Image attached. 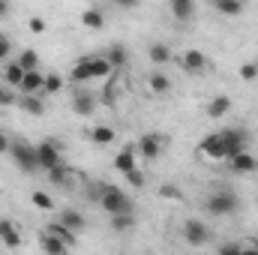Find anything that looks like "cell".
I'll return each instance as SVG.
<instances>
[{"instance_id": "obj_1", "label": "cell", "mask_w": 258, "mask_h": 255, "mask_svg": "<svg viewBox=\"0 0 258 255\" xmlns=\"http://www.w3.org/2000/svg\"><path fill=\"white\" fill-rule=\"evenodd\" d=\"M99 192H102V195H99V204H102V210H105L108 216H132V213H135V204H132V198H129V195L120 189V186H114V183H105Z\"/></svg>"}, {"instance_id": "obj_2", "label": "cell", "mask_w": 258, "mask_h": 255, "mask_svg": "<svg viewBox=\"0 0 258 255\" xmlns=\"http://www.w3.org/2000/svg\"><path fill=\"white\" fill-rule=\"evenodd\" d=\"M9 156L18 165V171L24 174H36L39 171V159H36V144L24 141V138H12L9 141Z\"/></svg>"}, {"instance_id": "obj_3", "label": "cell", "mask_w": 258, "mask_h": 255, "mask_svg": "<svg viewBox=\"0 0 258 255\" xmlns=\"http://www.w3.org/2000/svg\"><path fill=\"white\" fill-rule=\"evenodd\" d=\"M204 210L210 216H234L240 210V198H237V192H231V189H216L207 195Z\"/></svg>"}, {"instance_id": "obj_4", "label": "cell", "mask_w": 258, "mask_h": 255, "mask_svg": "<svg viewBox=\"0 0 258 255\" xmlns=\"http://www.w3.org/2000/svg\"><path fill=\"white\" fill-rule=\"evenodd\" d=\"M108 72H114L105 57H81L78 63L72 66L69 78L72 81H90V78H105Z\"/></svg>"}, {"instance_id": "obj_5", "label": "cell", "mask_w": 258, "mask_h": 255, "mask_svg": "<svg viewBox=\"0 0 258 255\" xmlns=\"http://www.w3.org/2000/svg\"><path fill=\"white\" fill-rule=\"evenodd\" d=\"M219 141H222V150H225V162H228V159H234L237 153L249 150V147H246V144H249V132H246L243 126L219 129Z\"/></svg>"}, {"instance_id": "obj_6", "label": "cell", "mask_w": 258, "mask_h": 255, "mask_svg": "<svg viewBox=\"0 0 258 255\" xmlns=\"http://www.w3.org/2000/svg\"><path fill=\"white\" fill-rule=\"evenodd\" d=\"M36 159H39V171H51L63 162L60 156V141L57 138H42L36 144Z\"/></svg>"}, {"instance_id": "obj_7", "label": "cell", "mask_w": 258, "mask_h": 255, "mask_svg": "<svg viewBox=\"0 0 258 255\" xmlns=\"http://www.w3.org/2000/svg\"><path fill=\"white\" fill-rule=\"evenodd\" d=\"M162 135L159 132H144V135H138V141H135V153H141V159L144 162H156L159 159V153H162Z\"/></svg>"}, {"instance_id": "obj_8", "label": "cell", "mask_w": 258, "mask_h": 255, "mask_svg": "<svg viewBox=\"0 0 258 255\" xmlns=\"http://www.w3.org/2000/svg\"><path fill=\"white\" fill-rule=\"evenodd\" d=\"M183 240L189 243V246H204L207 240H210V228H207V222H201V219H186L183 222Z\"/></svg>"}, {"instance_id": "obj_9", "label": "cell", "mask_w": 258, "mask_h": 255, "mask_svg": "<svg viewBox=\"0 0 258 255\" xmlns=\"http://www.w3.org/2000/svg\"><path fill=\"white\" fill-rule=\"evenodd\" d=\"M207 66H210V60H207V54H204L201 48H186V51L180 54V69L189 72V75H204Z\"/></svg>"}, {"instance_id": "obj_10", "label": "cell", "mask_w": 258, "mask_h": 255, "mask_svg": "<svg viewBox=\"0 0 258 255\" xmlns=\"http://www.w3.org/2000/svg\"><path fill=\"white\" fill-rule=\"evenodd\" d=\"M0 243L6 246V249H18L21 243H24V237H21V228L9 219V216H0Z\"/></svg>"}, {"instance_id": "obj_11", "label": "cell", "mask_w": 258, "mask_h": 255, "mask_svg": "<svg viewBox=\"0 0 258 255\" xmlns=\"http://www.w3.org/2000/svg\"><path fill=\"white\" fill-rule=\"evenodd\" d=\"M198 153H204V156H207V159H213V162H225V150H222L219 132L204 135V138H201V144H198Z\"/></svg>"}, {"instance_id": "obj_12", "label": "cell", "mask_w": 258, "mask_h": 255, "mask_svg": "<svg viewBox=\"0 0 258 255\" xmlns=\"http://www.w3.org/2000/svg\"><path fill=\"white\" fill-rule=\"evenodd\" d=\"M24 81V69L18 66V60H6L0 66V84H6L9 90H18Z\"/></svg>"}, {"instance_id": "obj_13", "label": "cell", "mask_w": 258, "mask_h": 255, "mask_svg": "<svg viewBox=\"0 0 258 255\" xmlns=\"http://www.w3.org/2000/svg\"><path fill=\"white\" fill-rule=\"evenodd\" d=\"M42 87H45V72H24V81L18 87L21 96H42Z\"/></svg>"}, {"instance_id": "obj_14", "label": "cell", "mask_w": 258, "mask_h": 255, "mask_svg": "<svg viewBox=\"0 0 258 255\" xmlns=\"http://www.w3.org/2000/svg\"><path fill=\"white\" fill-rule=\"evenodd\" d=\"M225 165H228L231 174H252V171L258 168V159L249 153V150H243V153H237L234 159H228Z\"/></svg>"}, {"instance_id": "obj_15", "label": "cell", "mask_w": 258, "mask_h": 255, "mask_svg": "<svg viewBox=\"0 0 258 255\" xmlns=\"http://www.w3.org/2000/svg\"><path fill=\"white\" fill-rule=\"evenodd\" d=\"M72 111H75L78 117H93V111H96V99H93V93L78 90V93L72 96Z\"/></svg>"}, {"instance_id": "obj_16", "label": "cell", "mask_w": 258, "mask_h": 255, "mask_svg": "<svg viewBox=\"0 0 258 255\" xmlns=\"http://www.w3.org/2000/svg\"><path fill=\"white\" fill-rule=\"evenodd\" d=\"M231 105H234V102H231V96L219 93V96H213V99L207 102V108H204V111H207V117H210V120H222V117L231 111Z\"/></svg>"}, {"instance_id": "obj_17", "label": "cell", "mask_w": 258, "mask_h": 255, "mask_svg": "<svg viewBox=\"0 0 258 255\" xmlns=\"http://www.w3.org/2000/svg\"><path fill=\"white\" fill-rule=\"evenodd\" d=\"M114 168L126 177L129 171H135L138 165H135V144H126L123 150H117V156H114Z\"/></svg>"}, {"instance_id": "obj_18", "label": "cell", "mask_w": 258, "mask_h": 255, "mask_svg": "<svg viewBox=\"0 0 258 255\" xmlns=\"http://www.w3.org/2000/svg\"><path fill=\"white\" fill-rule=\"evenodd\" d=\"M57 222H63L66 228L72 231V234H81L84 228H87V219L78 213V210H72V207H66V210H60V216H57Z\"/></svg>"}, {"instance_id": "obj_19", "label": "cell", "mask_w": 258, "mask_h": 255, "mask_svg": "<svg viewBox=\"0 0 258 255\" xmlns=\"http://www.w3.org/2000/svg\"><path fill=\"white\" fill-rule=\"evenodd\" d=\"M39 246H42V252L45 255H72V249L66 246L63 240H57L54 234H48V231H42L39 234Z\"/></svg>"}, {"instance_id": "obj_20", "label": "cell", "mask_w": 258, "mask_h": 255, "mask_svg": "<svg viewBox=\"0 0 258 255\" xmlns=\"http://www.w3.org/2000/svg\"><path fill=\"white\" fill-rule=\"evenodd\" d=\"M102 57L108 60V66H111V69H123V66L129 63V51H126V45H120V42H114V45H108Z\"/></svg>"}, {"instance_id": "obj_21", "label": "cell", "mask_w": 258, "mask_h": 255, "mask_svg": "<svg viewBox=\"0 0 258 255\" xmlns=\"http://www.w3.org/2000/svg\"><path fill=\"white\" fill-rule=\"evenodd\" d=\"M114 141H117V132H114V126L99 123V126L90 129V144H96V147H108V144H114Z\"/></svg>"}, {"instance_id": "obj_22", "label": "cell", "mask_w": 258, "mask_h": 255, "mask_svg": "<svg viewBox=\"0 0 258 255\" xmlns=\"http://www.w3.org/2000/svg\"><path fill=\"white\" fill-rule=\"evenodd\" d=\"M81 24H84L87 30H99V27H105V12H102L99 6H87V9L81 12Z\"/></svg>"}, {"instance_id": "obj_23", "label": "cell", "mask_w": 258, "mask_h": 255, "mask_svg": "<svg viewBox=\"0 0 258 255\" xmlns=\"http://www.w3.org/2000/svg\"><path fill=\"white\" fill-rule=\"evenodd\" d=\"M147 87H150L153 96H165V93L171 90V78H168L165 72H150V75H147Z\"/></svg>"}, {"instance_id": "obj_24", "label": "cell", "mask_w": 258, "mask_h": 255, "mask_svg": "<svg viewBox=\"0 0 258 255\" xmlns=\"http://www.w3.org/2000/svg\"><path fill=\"white\" fill-rule=\"evenodd\" d=\"M213 9L219 12V15H225V18H237V15H243V3L240 0H213Z\"/></svg>"}, {"instance_id": "obj_25", "label": "cell", "mask_w": 258, "mask_h": 255, "mask_svg": "<svg viewBox=\"0 0 258 255\" xmlns=\"http://www.w3.org/2000/svg\"><path fill=\"white\" fill-rule=\"evenodd\" d=\"M168 9H171V15H174L177 21H189V18L195 15V3L192 0H171Z\"/></svg>"}, {"instance_id": "obj_26", "label": "cell", "mask_w": 258, "mask_h": 255, "mask_svg": "<svg viewBox=\"0 0 258 255\" xmlns=\"http://www.w3.org/2000/svg\"><path fill=\"white\" fill-rule=\"evenodd\" d=\"M45 231H48V234H54L57 240H63V243H66V246H69V249H72V246L78 243V234H72V231L66 228L63 222H57V219H54V222H51V225H48Z\"/></svg>"}, {"instance_id": "obj_27", "label": "cell", "mask_w": 258, "mask_h": 255, "mask_svg": "<svg viewBox=\"0 0 258 255\" xmlns=\"http://www.w3.org/2000/svg\"><path fill=\"white\" fill-rule=\"evenodd\" d=\"M147 57H150V63L162 66L171 60V48L165 45V42H150V48H147Z\"/></svg>"}, {"instance_id": "obj_28", "label": "cell", "mask_w": 258, "mask_h": 255, "mask_svg": "<svg viewBox=\"0 0 258 255\" xmlns=\"http://www.w3.org/2000/svg\"><path fill=\"white\" fill-rule=\"evenodd\" d=\"M18 105L27 111V114H45V96H18Z\"/></svg>"}, {"instance_id": "obj_29", "label": "cell", "mask_w": 258, "mask_h": 255, "mask_svg": "<svg viewBox=\"0 0 258 255\" xmlns=\"http://www.w3.org/2000/svg\"><path fill=\"white\" fill-rule=\"evenodd\" d=\"M18 66H21L24 72H36V69H39V54H36L33 48H24V51L18 54Z\"/></svg>"}, {"instance_id": "obj_30", "label": "cell", "mask_w": 258, "mask_h": 255, "mask_svg": "<svg viewBox=\"0 0 258 255\" xmlns=\"http://www.w3.org/2000/svg\"><path fill=\"white\" fill-rule=\"evenodd\" d=\"M63 90V78L57 75V72H48L45 75V87H42V96H54V93H60Z\"/></svg>"}, {"instance_id": "obj_31", "label": "cell", "mask_w": 258, "mask_h": 255, "mask_svg": "<svg viewBox=\"0 0 258 255\" xmlns=\"http://www.w3.org/2000/svg\"><path fill=\"white\" fill-rule=\"evenodd\" d=\"M30 201H33V207H39V210H54V198H51L48 192L33 189L30 192Z\"/></svg>"}, {"instance_id": "obj_32", "label": "cell", "mask_w": 258, "mask_h": 255, "mask_svg": "<svg viewBox=\"0 0 258 255\" xmlns=\"http://www.w3.org/2000/svg\"><path fill=\"white\" fill-rule=\"evenodd\" d=\"M48 180H51V183H57V186H66V183H69V165L60 162L57 168H51V171H48Z\"/></svg>"}, {"instance_id": "obj_33", "label": "cell", "mask_w": 258, "mask_h": 255, "mask_svg": "<svg viewBox=\"0 0 258 255\" xmlns=\"http://www.w3.org/2000/svg\"><path fill=\"white\" fill-rule=\"evenodd\" d=\"M132 225H135V216H111L114 231H132Z\"/></svg>"}, {"instance_id": "obj_34", "label": "cell", "mask_w": 258, "mask_h": 255, "mask_svg": "<svg viewBox=\"0 0 258 255\" xmlns=\"http://www.w3.org/2000/svg\"><path fill=\"white\" fill-rule=\"evenodd\" d=\"M237 75H240L243 81H255L258 78V63H243L240 69H237Z\"/></svg>"}, {"instance_id": "obj_35", "label": "cell", "mask_w": 258, "mask_h": 255, "mask_svg": "<svg viewBox=\"0 0 258 255\" xmlns=\"http://www.w3.org/2000/svg\"><path fill=\"white\" fill-rule=\"evenodd\" d=\"M15 102H18V96H15L6 84H0V105H3V108H9V105H15Z\"/></svg>"}, {"instance_id": "obj_36", "label": "cell", "mask_w": 258, "mask_h": 255, "mask_svg": "<svg viewBox=\"0 0 258 255\" xmlns=\"http://www.w3.org/2000/svg\"><path fill=\"white\" fill-rule=\"evenodd\" d=\"M9 51H12V39L0 30V63H6V60H9Z\"/></svg>"}, {"instance_id": "obj_37", "label": "cell", "mask_w": 258, "mask_h": 255, "mask_svg": "<svg viewBox=\"0 0 258 255\" xmlns=\"http://www.w3.org/2000/svg\"><path fill=\"white\" fill-rule=\"evenodd\" d=\"M159 195H162V198H168V201H180V198H183V192L177 189V186H171V183H165V186L159 189Z\"/></svg>"}, {"instance_id": "obj_38", "label": "cell", "mask_w": 258, "mask_h": 255, "mask_svg": "<svg viewBox=\"0 0 258 255\" xmlns=\"http://www.w3.org/2000/svg\"><path fill=\"white\" fill-rule=\"evenodd\" d=\"M126 183L132 186V189H141V186H144V174H141V168L129 171V174H126Z\"/></svg>"}, {"instance_id": "obj_39", "label": "cell", "mask_w": 258, "mask_h": 255, "mask_svg": "<svg viewBox=\"0 0 258 255\" xmlns=\"http://www.w3.org/2000/svg\"><path fill=\"white\" fill-rule=\"evenodd\" d=\"M216 255H243V246L228 240V243H222V246H219V252H216Z\"/></svg>"}, {"instance_id": "obj_40", "label": "cell", "mask_w": 258, "mask_h": 255, "mask_svg": "<svg viewBox=\"0 0 258 255\" xmlns=\"http://www.w3.org/2000/svg\"><path fill=\"white\" fill-rule=\"evenodd\" d=\"M27 27H30L33 33H45V27H48V24H45V18H39V15H33V18L27 21Z\"/></svg>"}, {"instance_id": "obj_41", "label": "cell", "mask_w": 258, "mask_h": 255, "mask_svg": "<svg viewBox=\"0 0 258 255\" xmlns=\"http://www.w3.org/2000/svg\"><path fill=\"white\" fill-rule=\"evenodd\" d=\"M9 141H12V138H9L6 132H0V153H9Z\"/></svg>"}, {"instance_id": "obj_42", "label": "cell", "mask_w": 258, "mask_h": 255, "mask_svg": "<svg viewBox=\"0 0 258 255\" xmlns=\"http://www.w3.org/2000/svg\"><path fill=\"white\" fill-rule=\"evenodd\" d=\"M9 12H12V6H9V3H6V0H0V18H6V15H9Z\"/></svg>"}, {"instance_id": "obj_43", "label": "cell", "mask_w": 258, "mask_h": 255, "mask_svg": "<svg viewBox=\"0 0 258 255\" xmlns=\"http://www.w3.org/2000/svg\"><path fill=\"white\" fill-rule=\"evenodd\" d=\"M243 255H258V246H243Z\"/></svg>"}]
</instances>
